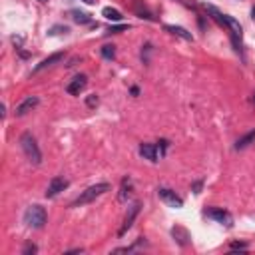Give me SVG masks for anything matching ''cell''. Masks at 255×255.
Here are the masks:
<instances>
[{"mask_svg":"<svg viewBox=\"0 0 255 255\" xmlns=\"http://www.w3.org/2000/svg\"><path fill=\"white\" fill-rule=\"evenodd\" d=\"M20 147H22L26 159H28L32 165H40V161H42V151H40V147H38L36 137H34L30 131H24V133L20 135Z\"/></svg>","mask_w":255,"mask_h":255,"instance_id":"cell-1","label":"cell"},{"mask_svg":"<svg viewBox=\"0 0 255 255\" xmlns=\"http://www.w3.org/2000/svg\"><path fill=\"white\" fill-rule=\"evenodd\" d=\"M106 191H110V183H106V181H102V183H96V185H90L88 189H84V191L78 195V199L72 203V207H78V205H86V203H92L96 197L104 195Z\"/></svg>","mask_w":255,"mask_h":255,"instance_id":"cell-2","label":"cell"},{"mask_svg":"<svg viewBox=\"0 0 255 255\" xmlns=\"http://www.w3.org/2000/svg\"><path fill=\"white\" fill-rule=\"evenodd\" d=\"M24 223L28 227H34V229L44 227V223H46V209L42 205H30L24 211Z\"/></svg>","mask_w":255,"mask_h":255,"instance_id":"cell-3","label":"cell"},{"mask_svg":"<svg viewBox=\"0 0 255 255\" xmlns=\"http://www.w3.org/2000/svg\"><path fill=\"white\" fill-rule=\"evenodd\" d=\"M139 207H141V203H139V201H133V203L128 207L126 217H124V223H122V227H120V231H118V235H120V237H122V235H126V233H128V229L133 225V221H135V217H137V213H139Z\"/></svg>","mask_w":255,"mask_h":255,"instance_id":"cell-4","label":"cell"},{"mask_svg":"<svg viewBox=\"0 0 255 255\" xmlns=\"http://www.w3.org/2000/svg\"><path fill=\"white\" fill-rule=\"evenodd\" d=\"M157 195H159V199L165 201L169 207H181V205H183V199H181L175 191H171V189H167V187L157 189Z\"/></svg>","mask_w":255,"mask_h":255,"instance_id":"cell-5","label":"cell"},{"mask_svg":"<svg viewBox=\"0 0 255 255\" xmlns=\"http://www.w3.org/2000/svg\"><path fill=\"white\" fill-rule=\"evenodd\" d=\"M66 187H68V179H64V177H52L50 183H48V187H46V197H56Z\"/></svg>","mask_w":255,"mask_h":255,"instance_id":"cell-6","label":"cell"},{"mask_svg":"<svg viewBox=\"0 0 255 255\" xmlns=\"http://www.w3.org/2000/svg\"><path fill=\"white\" fill-rule=\"evenodd\" d=\"M86 84H88V78H86L84 74L74 76V78H72V82L66 86V92H68V94H72V96H78V94L86 88Z\"/></svg>","mask_w":255,"mask_h":255,"instance_id":"cell-7","label":"cell"},{"mask_svg":"<svg viewBox=\"0 0 255 255\" xmlns=\"http://www.w3.org/2000/svg\"><path fill=\"white\" fill-rule=\"evenodd\" d=\"M38 104H40V98H38V96H30V98H26L22 104H18V108H16V116H26V114L32 112Z\"/></svg>","mask_w":255,"mask_h":255,"instance_id":"cell-8","label":"cell"},{"mask_svg":"<svg viewBox=\"0 0 255 255\" xmlns=\"http://www.w3.org/2000/svg\"><path fill=\"white\" fill-rule=\"evenodd\" d=\"M62 58H64V52H54V54H50L48 58H44V60L34 68V72H42V70H46V68H52L54 64L62 62Z\"/></svg>","mask_w":255,"mask_h":255,"instance_id":"cell-9","label":"cell"},{"mask_svg":"<svg viewBox=\"0 0 255 255\" xmlns=\"http://www.w3.org/2000/svg\"><path fill=\"white\" fill-rule=\"evenodd\" d=\"M157 153H159V147L155 143H141L139 145V155L143 159H149V161H157Z\"/></svg>","mask_w":255,"mask_h":255,"instance_id":"cell-10","label":"cell"},{"mask_svg":"<svg viewBox=\"0 0 255 255\" xmlns=\"http://www.w3.org/2000/svg\"><path fill=\"white\" fill-rule=\"evenodd\" d=\"M169 34H173V36H179L181 40H185V42H193V36H191V32H187L185 28H181V26H175V24H165L163 26Z\"/></svg>","mask_w":255,"mask_h":255,"instance_id":"cell-11","label":"cell"},{"mask_svg":"<svg viewBox=\"0 0 255 255\" xmlns=\"http://www.w3.org/2000/svg\"><path fill=\"white\" fill-rule=\"evenodd\" d=\"M171 235H173V239H175L181 247H185V245L189 243V233H187V229H183V227H179V225H175V227L171 229Z\"/></svg>","mask_w":255,"mask_h":255,"instance_id":"cell-12","label":"cell"},{"mask_svg":"<svg viewBox=\"0 0 255 255\" xmlns=\"http://www.w3.org/2000/svg\"><path fill=\"white\" fill-rule=\"evenodd\" d=\"M209 217H213L219 223H225L227 227H231V215L227 211H223V209H209Z\"/></svg>","mask_w":255,"mask_h":255,"instance_id":"cell-13","label":"cell"},{"mask_svg":"<svg viewBox=\"0 0 255 255\" xmlns=\"http://www.w3.org/2000/svg\"><path fill=\"white\" fill-rule=\"evenodd\" d=\"M102 14H104V18H108V20H112V22H120V20H122V12L116 10V8H110V6H106V8L102 10Z\"/></svg>","mask_w":255,"mask_h":255,"instance_id":"cell-14","label":"cell"},{"mask_svg":"<svg viewBox=\"0 0 255 255\" xmlns=\"http://www.w3.org/2000/svg\"><path fill=\"white\" fill-rule=\"evenodd\" d=\"M129 195H131V181H129V179H124V181H122V189H120L118 199H120V201H128Z\"/></svg>","mask_w":255,"mask_h":255,"instance_id":"cell-15","label":"cell"},{"mask_svg":"<svg viewBox=\"0 0 255 255\" xmlns=\"http://www.w3.org/2000/svg\"><path fill=\"white\" fill-rule=\"evenodd\" d=\"M255 141V131H249V133H245L243 137H239L237 139V143H235V149H243V147H247L249 143H253Z\"/></svg>","mask_w":255,"mask_h":255,"instance_id":"cell-16","label":"cell"},{"mask_svg":"<svg viewBox=\"0 0 255 255\" xmlns=\"http://www.w3.org/2000/svg\"><path fill=\"white\" fill-rule=\"evenodd\" d=\"M70 14H72V20H74V22H78V24H90V22H92L90 14H86V12H80V10H72Z\"/></svg>","mask_w":255,"mask_h":255,"instance_id":"cell-17","label":"cell"},{"mask_svg":"<svg viewBox=\"0 0 255 255\" xmlns=\"http://www.w3.org/2000/svg\"><path fill=\"white\" fill-rule=\"evenodd\" d=\"M133 10L137 12V16L139 18H145V20H153V16H151V12L145 8V6H141L139 2H133Z\"/></svg>","mask_w":255,"mask_h":255,"instance_id":"cell-18","label":"cell"},{"mask_svg":"<svg viewBox=\"0 0 255 255\" xmlns=\"http://www.w3.org/2000/svg\"><path fill=\"white\" fill-rule=\"evenodd\" d=\"M102 56H104V58H108V60H110V58H114V56H116V48H114V46H110V44H108V46H102Z\"/></svg>","mask_w":255,"mask_h":255,"instance_id":"cell-19","label":"cell"},{"mask_svg":"<svg viewBox=\"0 0 255 255\" xmlns=\"http://www.w3.org/2000/svg\"><path fill=\"white\" fill-rule=\"evenodd\" d=\"M48 34H52V36H54V34H68V28H66V26H54Z\"/></svg>","mask_w":255,"mask_h":255,"instance_id":"cell-20","label":"cell"},{"mask_svg":"<svg viewBox=\"0 0 255 255\" xmlns=\"http://www.w3.org/2000/svg\"><path fill=\"white\" fill-rule=\"evenodd\" d=\"M237 249L243 251V249H247V245H245V243H233V245H231V251H237Z\"/></svg>","mask_w":255,"mask_h":255,"instance_id":"cell-21","label":"cell"},{"mask_svg":"<svg viewBox=\"0 0 255 255\" xmlns=\"http://www.w3.org/2000/svg\"><path fill=\"white\" fill-rule=\"evenodd\" d=\"M126 28H128V26H126V24H122V26H116V28H112L110 32H112V34H118V32H122V30H126Z\"/></svg>","mask_w":255,"mask_h":255,"instance_id":"cell-22","label":"cell"},{"mask_svg":"<svg viewBox=\"0 0 255 255\" xmlns=\"http://www.w3.org/2000/svg\"><path fill=\"white\" fill-rule=\"evenodd\" d=\"M96 104H98V98L96 96H90L88 98V106H96Z\"/></svg>","mask_w":255,"mask_h":255,"instance_id":"cell-23","label":"cell"},{"mask_svg":"<svg viewBox=\"0 0 255 255\" xmlns=\"http://www.w3.org/2000/svg\"><path fill=\"white\" fill-rule=\"evenodd\" d=\"M34 251H36V247H34V245H26L22 253H34Z\"/></svg>","mask_w":255,"mask_h":255,"instance_id":"cell-24","label":"cell"},{"mask_svg":"<svg viewBox=\"0 0 255 255\" xmlns=\"http://www.w3.org/2000/svg\"><path fill=\"white\" fill-rule=\"evenodd\" d=\"M82 2H86V4H94L96 0H82Z\"/></svg>","mask_w":255,"mask_h":255,"instance_id":"cell-25","label":"cell"},{"mask_svg":"<svg viewBox=\"0 0 255 255\" xmlns=\"http://www.w3.org/2000/svg\"><path fill=\"white\" fill-rule=\"evenodd\" d=\"M251 18H253V20H255V8H253V10H251Z\"/></svg>","mask_w":255,"mask_h":255,"instance_id":"cell-26","label":"cell"},{"mask_svg":"<svg viewBox=\"0 0 255 255\" xmlns=\"http://www.w3.org/2000/svg\"><path fill=\"white\" fill-rule=\"evenodd\" d=\"M40 2H46V0H40Z\"/></svg>","mask_w":255,"mask_h":255,"instance_id":"cell-27","label":"cell"}]
</instances>
